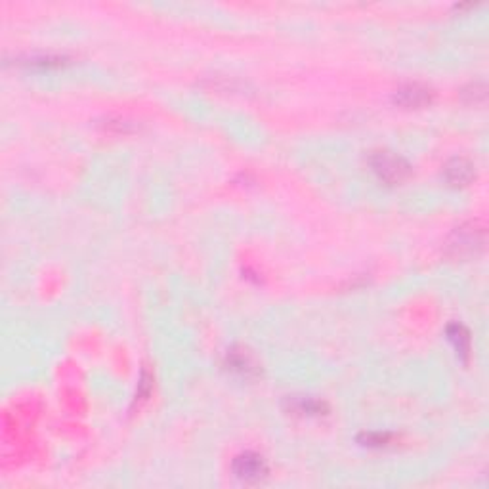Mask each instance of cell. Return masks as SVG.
<instances>
[{"label":"cell","mask_w":489,"mask_h":489,"mask_svg":"<svg viewBox=\"0 0 489 489\" xmlns=\"http://www.w3.org/2000/svg\"><path fill=\"white\" fill-rule=\"evenodd\" d=\"M371 171L375 172L380 182L388 185L402 184L411 176V165L407 161L394 151H373L369 157Z\"/></svg>","instance_id":"6da1fadb"},{"label":"cell","mask_w":489,"mask_h":489,"mask_svg":"<svg viewBox=\"0 0 489 489\" xmlns=\"http://www.w3.org/2000/svg\"><path fill=\"white\" fill-rule=\"evenodd\" d=\"M233 474L243 482H260L268 474V464H266L262 455L247 451V453H241L239 457H235Z\"/></svg>","instance_id":"7a4b0ae2"},{"label":"cell","mask_w":489,"mask_h":489,"mask_svg":"<svg viewBox=\"0 0 489 489\" xmlns=\"http://www.w3.org/2000/svg\"><path fill=\"white\" fill-rule=\"evenodd\" d=\"M432 99H434L432 88H428L426 85H419V82L402 86L394 96V101L397 106L407 107V109H419V107L430 106Z\"/></svg>","instance_id":"3957f363"},{"label":"cell","mask_w":489,"mask_h":489,"mask_svg":"<svg viewBox=\"0 0 489 489\" xmlns=\"http://www.w3.org/2000/svg\"><path fill=\"white\" fill-rule=\"evenodd\" d=\"M443 178L453 187H464L469 185L472 180L476 178V171L474 165L464 157H455L451 159L447 165L443 166Z\"/></svg>","instance_id":"277c9868"},{"label":"cell","mask_w":489,"mask_h":489,"mask_svg":"<svg viewBox=\"0 0 489 489\" xmlns=\"http://www.w3.org/2000/svg\"><path fill=\"white\" fill-rule=\"evenodd\" d=\"M228 365H230V369L243 375V377H252V375L258 373V365L254 364L252 356L244 348L230 352L228 354Z\"/></svg>","instance_id":"5b68a950"},{"label":"cell","mask_w":489,"mask_h":489,"mask_svg":"<svg viewBox=\"0 0 489 489\" xmlns=\"http://www.w3.org/2000/svg\"><path fill=\"white\" fill-rule=\"evenodd\" d=\"M480 244H482V241L478 239L476 232H472V230H459L450 247L455 256H466V254H472V252L476 251Z\"/></svg>","instance_id":"8992f818"},{"label":"cell","mask_w":489,"mask_h":489,"mask_svg":"<svg viewBox=\"0 0 489 489\" xmlns=\"http://www.w3.org/2000/svg\"><path fill=\"white\" fill-rule=\"evenodd\" d=\"M289 411L295 413V415H319L325 411V404L314 400V397H289Z\"/></svg>","instance_id":"52a82bcc"},{"label":"cell","mask_w":489,"mask_h":489,"mask_svg":"<svg viewBox=\"0 0 489 489\" xmlns=\"http://www.w3.org/2000/svg\"><path fill=\"white\" fill-rule=\"evenodd\" d=\"M447 333H450L451 340L455 342L457 354H459V356H466L470 348V337L469 333H466V329H464L463 325H451Z\"/></svg>","instance_id":"ba28073f"},{"label":"cell","mask_w":489,"mask_h":489,"mask_svg":"<svg viewBox=\"0 0 489 489\" xmlns=\"http://www.w3.org/2000/svg\"><path fill=\"white\" fill-rule=\"evenodd\" d=\"M388 440V434H365V445H384Z\"/></svg>","instance_id":"9c48e42d"}]
</instances>
